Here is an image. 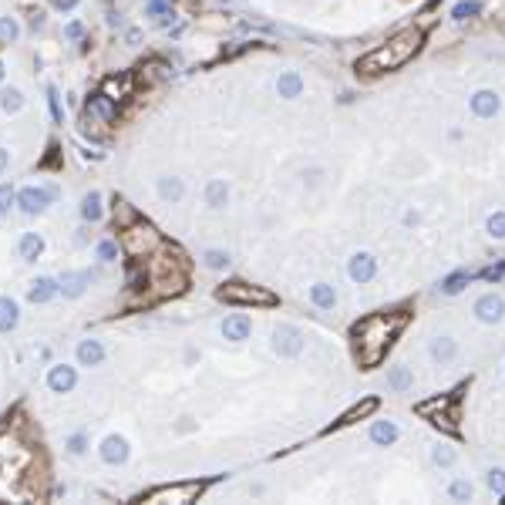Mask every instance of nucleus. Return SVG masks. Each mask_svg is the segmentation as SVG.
I'll list each match as a JSON object with an SVG mask.
<instances>
[{
	"label": "nucleus",
	"mask_w": 505,
	"mask_h": 505,
	"mask_svg": "<svg viewBox=\"0 0 505 505\" xmlns=\"http://www.w3.org/2000/svg\"><path fill=\"white\" fill-rule=\"evenodd\" d=\"M58 293H61L58 280H51V276H38V280L31 283V290H27V300H31V303H47V300L58 296Z\"/></svg>",
	"instance_id": "obj_18"
},
{
	"label": "nucleus",
	"mask_w": 505,
	"mask_h": 505,
	"mask_svg": "<svg viewBox=\"0 0 505 505\" xmlns=\"http://www.w3.org/2000/svg\"><path fill=\"white\" fill-rule=\"evenodd\" d=\"M51 199H54V189H47V186H27V189L17 193V206H20V213L38 216L51 206Z\"/></svg>",
	"instance_id": "obj_10"
},
{
	"label": "nucleus",
	"mask_w": 505,
	"mask_h": 505,
	"mask_svg": "<svg viewBox=\"0 0 505 505\" xmlns=\"http://www.w3.org/2000/svg\"><path fill=\"white\" fill-rule=\"evenodd\" d=\"M370 442H374V445H394V442H398V425H394V421H374Z\"/></svg>",
	"instance_id": "obj_27"
},
{
	"label": "nucleus",
	"mask_w": 505,
	"mask_h": 505,
	"mask_svg": "<svg viewBox=\"0 0 505 505\" xmlns=\"http://www.w3.org/2000/svg\"><path fill=\"white\" fill-rule=\"evenodd\" d=\"M252 331V320L246 317V313H233V317H226L223 320V337L226 340H233V344H239V340H246Z\"/></svg>",
	"instance_id": "obj_16"
},
{
	"label": "nucleus",
	"mask_w": 505,
	"mask_h": 505,
	"mask_svg": "<svg viewBox=\"0 0 505 505\" xmlns=\"http://www.w3.org/2000/svg\"><path fill=\"white\" fill-rule=\"evenodd\" d=\"M115 112H118V101H112L108 95H91L88 105H84V115L88 118H98V121H115Z\"/></svg>",
	"instance_id": "obj_15"
},
{
	"label": "nucleus",
	"mask_w": 505,
	"mask_h": 505,
	"mask_svg": "<svg viewBox=\"0 0 505 505\" xmlns=\"http://www.w3.org/2000/svg\"><path fill=\"white\" fill-rule=\"evenodd\" d=\"M98 455H101L105 465H125L128 462V442L121 435H108L101 442V448H98Z\"/></svg>",
	"instance_id": "obj_13"
},
{
	"label": "nucleus",
	"mask_w": 505,
	"mask_h": 505,
	"mask_svg": "<svg viewBox=\"0 0 505 505\" xmlns=\"http://www.w3.org/2000/svg\"><path fill=\"white\" fill-rule=\"evenodd\" d=\"M273 350H276L280 357H300V350H303V333H300V327H293V324L273 327Z\"/></svg>",
	"instance_id": "obj_9"
},
{
	"label": "nucleus",
	"mask_w": 505,
	"mask_h": 505,
	"mask_svg": "<svg viewBox=\"0 0 505 505\" xmlns=\"http://www.w3.org/2000/svg\"><path fill=\"white\" fill-rule=\"evenodd\" d=\"M20 38V24L14 17H0V44H14Z\"/></svg>",
	"instance_id": "obj_38"
},
{
	"label": "nucleus",
	"mask_w": 505,
	"mask_h": 505,
	"mask_svg": "<svg viewBox=\"0 0 505 505\" xmlns=\"http://www.w3.org/2000/svg\"><path fill=\"white\" fill-rule=\"evenodd\" d=\"M472 280V273H465V270H458V273H451L445 283H442V293H448V296H455V293H462L465 290V283Z\"/></svg>",
	"instance_id": "obj_36"
},
{
	"label": "nucleus",
	"mask_w": 505,
	"mask_h": 505,
	"mask_svg": "<svg viewBox=\"0 0 505 505\" xmlns=\"http://www.w3.org/2000/svg\"><path fill=\"white\" fill-rule=\"evenodd\" d=\"M158 246H162V236L156 233L152 223H145V219H132L128 226H121V250L128 252L132 259L152 256Z\"/></svg>",
	"instance_id": "obj_5"
},
{
	"label": "nucleus",
	"mask_w": 505,
	"mask_h": 505,
	"mask_svg": "<svg viewBox=\"0 0 505 505\" xmlns=\"http://www.w3.org/2000/svg\"><path fill=\"white\" fill-rule=\"evenodd\" d=\"M17 252H20V259L34 263L40 252H44V239H40L38 233H24L20 236V243H17Z\"/></svg>",
	"instance_id": "obj_24"
},
{
	"label": "nucleus",
	"mask_w": 505,
	"mask_h": 505,
	"mask_svg": "<svg viewBox=\"0 0 505 505\" xmlns=\"http://www.w3.org/2000/svg\"><path fill=\"white\" fill-rule=\"evenodd\" d=\"M81 219H88V223H101L105 219V206H101V195L98 193H88L81 199Z\"/></svg>",
	"instance_id": "obj_26"
},
{
	"label": "nucleus",
	"mask_w": 505,
	"mask_h": 505,
	"mask_svg": "<svg viewBox=\"0 0 505 505\" xmlns=\"http://www.w3.org/2000/svg\"><path fill=\"white\" fill-rule=\"evenodd\" d=\"M448 492H451V499H458V502H468V499L475 495V488H472V482H468V478L451 482V488H448Z\"/></svg>",
	"instance_id": "obj_39"
},
{
	"label": "nucleus",
	"mask_w": 505,
	"mask_h": 505,
	"mask_svg": "<svg viewBox=\"0 0 505 505\" xmlns=\"http://www.w3.org/2000/svg\"><path fill=\"white\" fill-rule=\"evenodd\" d=\"M47 105H51V118L61 121V98H58V88H47Z\"/></svg>",
	"instance_id": "obj_45"
},
{
	"label": "nucleus",
	"mask_w": 505,
	"mask_h": 505,
	"mask_svg": "<svg viewBox=\"0 0 505 505\" xmlns=\"http://www.w3.org/2000/svg\"><path fill=\"white\" fill-rule=\"evenodd\" d=\"M202 263H206V266H209V270H226V266H229V252L226 250H206L202 252Z\"/></svg>",
	"instance_id": "obj_37"
},
{
	"label": "nucleus",
	"mask_w": 505,
	"mask_h": 505,
	"mask_svg": "<svg viewBox=\"0 0 505 505\" xmlns=\"http://www.w3.org/2000/svg\"><path fill=\"white\" fill-rule=\"evenodd\" d=\"M145 10H149V17H156V24H162V27L172 24V0H149Z\"/></svg>",
	"instance_id": "obj_32"
},
{
	"label": "nucleus",
	"mask_w": 505,
	"mask_h": 505,
	"mask_svg": "<svg viewBox=\"0 0 505 505\" xmlns=\"http://www.w3.org/2000/svg\"><path fill=\"white\" fill-rule=\"evenodd\" d=\"M485 226H488V236H492V239H505V213H492Z\"/></svg>",
	"instance_id": "obj_41"
},
{
	"label": "nucleus",
	"mask_w": 505,
	"mask_h": 505,
	"mask_svg": "<svg viewBox=\"0 0 505 505\" xmlns=\"http://www.w3.org/2000/svg\"><path fill=\"white\" fill-rule=\"evenodd\" d=\"M310 300L320 307V310H331L333 303H337V293H333L331 283H313V287H310Z\"/></svg>",
	"instance_id": "obj_31"
},
{
	"label": "nucleus",
	"mask_w": 505,
	"mask_h": 505,
	"mask_svg": "<svg viewBox=\"0 0 505 505\" xmlns=\"http://www.w3.org/2000/svg\"><path fill=\"white\" fill-rule=\"evenodd\" d=\"M7 162H10V152H7V149H3V145H0V172H3V169H7Z\"/></svg>",
	"instance_id": "obj_49"
},
{
	"label": "nucleus",
	"mask_w": 505,
	"mask_h": 505,
	"mask_svg": "<svg viewBox=\"0 0 505 505\" xmlns=\"http://www.w3.org/2000/svg\"><path fill=\"white\" fill-rule=\"evenodd\" d=\"M499 108H502V101H499L495 91H475V95H472V112L478 118H495Z\"/></svg>",
	"instance_id": "obj_17"
},
{
	"label": "nucleus",
	"mask_w": 505,
	"mask_h": 505,
	"mask_svg": "<svg viewBox=\"0 0 505 505\" xmlns=\"http://www.w3.org/2000/svg\"><path fill=\"white\" fill-rule=\"evenodd\" d=\"M216 296L226 300V303H239V307H273L276 303V296L270 290L250 287V283H226V287H219Z\"/></svg>",
	"instance_id": "obj_6"
},
{
	"label": "nucleus",
	"mask_w": 505,
	"mask_h": 505,
	"mask_svg": "<svg viewBox=\"0 0 505 505\" xmlns=\"http://www.w3.org/2000/svg\"><path fill=\"white\" fill-rule=\"evenodd\" d=\"M377 408V398H368V401H361V405H354L347 414H340V421L337 425H354V421H361V418H368L370 411Z\"/></svg>",
	"instance_id": "obj_33"
},
{
	"label": "nucleus",
	"mask_w": 505,
	"mask_h": 505,
	"mask_svg": "<svg viewBox=\"0 0 505 505\" xmlns=\"http://www.w3.org/2000/svg\"><path fill=\"white\" fill-rule=\"evenodd\" d=\"M276 91H280V98H300V91H303V78L296 75V71H287V75H280V81H276Z\"/></svg>",
	"instance_id": "obj_25"
},
{
	"label": "nucleus",
	"mask_w": 505,
	"mask_h": 505,
	"mask_svg": "<svg viewBox=\"0 0 505 505\" xmlns=\"http://www.w3.org/2000/svg\"><path fill=\"white\" fill-rule=\"evenodd\" d=\"M75 384H78L75 368H68V364H54V368L47 370V388L54 391V394H68Z\"/></svg>",
	"instance_id": "obj_14"
},
{
	"label": "nucleus",
	"mask_w": 505,
	"mask_h": 505,
	"mask_svg": "<svg viewBox=\"0 0 505 505\" xmlns=\"http://www.w3.org/2000/svg\"><path fill=\"white\" fill-rule=\"evenodd\" d=\"M91 280H95L91 273L81 270V273H64L58 283H61V293H64L68 300H75V296H81V293L88 290V283H91Z\"/></svg>",
	"instance_id": "obj_19"
},
{
	"label": "nucleus",
	"mask_w": 505,
	"mask_h": 505,
	"mask_svg": "<svg viewBox=\"0 0 505 505\" xmlns=\"http://www.w3.org/2000/svg\"><path fill=\"white\" fill-rule=\"evenodd\" d=\"M347 276L354 283H370L374 276H377V259H374V252H354L347 259Z\"/></svg>",
	"instance_id": "obj_11"
},
{
	"label": "nucleus",
	"mask_w": 505,
	"mask_h": 505,
	"mask_svg": "<svg viewBox=\"0 0 505 505\" xmlns=\"http://www.w3.org/2000/svg\"><path fill=\"white\" fill-rule=\"evenodd\" d=\"M408 324V313H370L361 324H354L350 340H354V354H357V364L364 370L377 368L384 361V354L391 350V344L398 340V333L405 331Z\"/></svg>",
	"instance_id": "obj_1"
},
{
	"label": "nucleus",
	"mask_w": 505,
	"mask_h": 505,
	"mask_svg": "<svg viewBox=\"0 0 505 505\" xmlns=\"http://www.w3.org/2000/svg\"><path fill=\"white\" fill-rule=\"evenodd\" d=\"M158 195H162L165 202H182V195H186V182L175 179V175H162V179H158Z\"/></svg>",
	"instance_id": "obj_22"
},
{
	"label": "nucleus",
	"mask_w": 505,
	"mask_h": 505,
	"mask_svg": "<svg viewBox=\"0 0 505 505\" xmlns=\"http://www.w3.org/2000/svg\"><path fill=\"white\" fill-rule=\"evenodd\" d=\"M20 324V307L14 296H0V333H10Z\"/></svg>",
	"instance_id": "obj_21"
},
{
	"label": "nucleus",
	"mask_w": 505,
	"mask_h": 505,
	"mask_svg": "<svg viewBox=\"0 0 505 505\" xmlns=\"http://www.w3.org/2000/svg\"><path fill=\"white\" fill-rule=\"evenodd\" d=\"M475 317L482 320V324H502L505 320V300L499 293H485V296H478V303H475Z\"/></svg>",
	"instance_id": "obj_12"
},
{
	"label": "nucleus",
	"mask_w": 505,
	"mask_h": 505,
	"mask_svg": "<svg viewBox=\"0 0 505 505\" xmlns=\"http://www.w3.org/2000/svg\"><path fill=\"white\" fill-rule=\"evenodd\" d=\"M431 462H435V465H442V468H448L451 462H455V451H451L448 445H435V448H431Z\"/></svg>",
	"instance_id": "obj_40"
},
{
	"label": "nucleus",
	"mask_w": 505,
	"mask_h": 505,
	"mask_svg": "<svg viewBox=\"0 0 505 505\" xmlns=\"http://www.w3.org/2000/svg\"><path fill=\"white\" fill-rule=\"evenodd\" d=\"M98 259L115 263V259H118V243H112V239H101V243H98Z\"/></svg>",
	"instance_id": "obj_42"
},
{
	"label": "nucleus",
	"mask_w": 505,
	"mask_h": 505,
	"mask_svg": "<svg viewBox=\"0 0 505 505\" xmlns=\"http://www.w3.org/2000/svg\"><path fill=\"white\" fill-rule=\"evenodd\" d=\"M17 202V193L10 189V186H0V219L10 213V206Z\"/></svg>",
	"instance_id": "obj_43"
},
{
	"label": "nucleus",
	"mask_w": 505,
	"mask_h": 505,
	"mask_svg": "<svg viewBox=\"0 0 505 505\" xmlns=\"http://www.w3.org/2000/svg\"><path fill=\"white\" fill-rule=\"evenodd\" d=\"M411 384H414V374H411L408 368H391V374H388L391 391H408Z\"/></svg>",
	"instance_id": "obj_34"
},
{
	"label": "nucleus",
	"mask_w": 505,
	"mask_h": 505,
	"mask_svg": "<svg viewBox=\"0 0 505 505\" xmlns=\"http://www.w3.org/2000/svg\"><path fill=\"white\" fill-rule=\"evenodd\" d=\"M488 488H492V492H505V472L502 468H492V472H488Z\"/></svg>",
	"instance_id": "obj_44"
},
{
	"label": "nucleus",
	"mask_w": 505,
	"mask_h": 505,
	"mask_svg": "<svg viewBox=\"0 0 505 505\" xmlns=\"http://www.w3.org/2000/svg\"><path fill=\"white\" fill-rule=\"evenodd\" d=\"M145 283L152 287L156 296H175V293H182L186 290V283H189L186 256L175 250V246H158V250L149 256Z\"/></svg>",
	"instance_id": "obj_3"
},
{
	"label": "nucleus",
	"mask_w": 505,
	"mask_h": 505,
	"mask_svg": "<svg viewBox=\"0 0 505 505\" xmlns=\"http://www.w3.org/2000/svg\"><path fill=\"white\" fill-rule=\"evenodd\" d=\"M64 38H68V40H81V38H84V24H81V20H71V24L64 27Z\"/></svg>",
	"instance_id": "obj_46"
},
{
	"label": "nucleus",
	"mask_w": 505,
	"mask_h": 505,
	"mask_svg": "<svg viewBox=\"0 0 505 505\" xmlns=\"http://www.w3.org/2000/svg\"><path fill=\"white\" fill-rule=\"evenodd\" d=\"M132 91V78L125 75V78H105V88H101V95H108L112 101H121V98H128Z\"/></svg>",
	"instance_id": "obj_30"
},
{
	"label": "nucleus",
	"mask_w": 505,
	"mask_h": 505,
	"mask_svg": "<svg viewBox=\"0 0 505 505\" xmlns=\"http://www.w3.org/2000/svg\"><path fill=\"white\" fill-rule=\"evenodd\" d=\"M482 14V3L478 0H462L451 7V20H468V17H478Z\"/></svg>",
	"instance_id": "obj_35"
},
{
	"label": "nucleus",
	"mask_w": 505,
	"mask_h": 505,
	"mask_svg": "<svg viewBox=\"0 0 505 505\" xmlns=\"http://www.w3.org/2000/svg\"><path fill=\"white\" fill-rule=\"evenodd\" d=\"M31 468H34V455L7 428H0V495H14L17 482Z\"/></svg>",
	"instance_id": "obj_4"
},
{
	"label": "nucleus",
	"mask_w": 505,
	"mask_h": 505,
	"mask_svg": "<svg viewBox=\"0 0 505 505\" xmlns=\"http://www.w3.org/2000/svg\"><path fill=\"white\" fill-rule=\"evenodd\" d=\"M229 202V186H226V179H213L209 186H206V206L209 209H223Z\"/></svg>",
	"instance_id": "obj_23"
},
{
	"label": "nucleus",
	"mask_w": 505,
	"mask_h": 505,
	"mask_svg": "<svg viewBox=\"0 0 505 505\" xmlns=\"http://www.w3.org/2000/svg\"><path fill=\"white\" fill-rule=\"evenodd\" d=\"M31 27H44V14H40V10L31 17Z\"/></svg>",
	"instance_id": "obj_50"
},
{
	"label": "nucleus",
	"mask_w": 505,
	"mask_h": 505,
	"mask_svg": "<svg viewBox=\"0 0 505 505\" xmlns=\"http://www.w3.org/2000/svg\"><path fill=\"white\" fill-rule=\"evenodd\" d=\"M482 276H485L488 283H495V280H502V276H505V263H499V266H488V270H482Z\"/></svg>",
	"instance_id": "obj_48"
},
{
	"label": "nucleus",
	"mask_w": 505,
	"mask_h": 505,
	"mask_svg": "<svg viewBox=\"0 0 505 505\" xmlns=\"http://www.w3.org/2000/svg\"><path fill=\"white\" fill-rule=\"evenodd\" d=\"M101 361H105V347H101V340H95V337L81 340L78 344V364L81 368H98Z\"/></svg>",
	"instance_id": "obj_20"
},
{
	"label": "nucleus",
	"mask_w": 505,
	"mask_h": 505,
	"mask_svg": "<svg viewBox=\"0 0 505 505\" xmlns=\"http://www.w3.org/2000/svg\"><path fill=\"white\" fill-rule=\"evenodd\" d=\"M0 84H3V64H0Z\"/></svg>",
	"instance_id": "obj_52"
},
{
	"label": "nucleus",
	"mask_w": 505,
	"mask_h": 505,
	"mask_svg": "<svg viewBox=\"0 0 505 505\" xmlns=\"http://www.w3.org/2000/svg\"><path fill=\"white\" fill-rule=\"evenodd\" d=\"M202 482H175V485H162L145 495V502H193L195 495H202Z\"/></svg>",
	"instance_id": "obj_8"
},
{
	"label": "nucleus",
	"mask_w": 505,
	"mask_h": 505,
	"mask_svg": "<svg viewBox=\"0 0 505 505\" xmlns=\"http://www.w3.org/2000/svg\"><path fill=\"white\" fill-rule=\"evenodd\" d=\"M455 354H458V344H455L451 337H435V340H431V357H435L438 364H448Z\"/></svg>",
	"instance_id": "obj_29"
},
{
	"label": "nucleus",
	"mask_w": 505,
	"mask_h": 505,
	"mask_svg": "<svg viewBox=\"0 0 505 505\" xmlns=\"http://www.w3.org/2000/svg\"><path fill=\"white\" fill-rule=\"evenodd\" d=\"M421 44H425V31H421V27H405V31H398L388 44H381L377 51H370L368 58H361L357 71H364V75L398 71V68H405V64L421 51Z\"/></svg>",
	"instance_id": "obj_2"
},
{
	"label": "nucleus",
	"mask_w": 505,
	"mask_h": 505,
	"mask_svg": "<svg viewBox=\"0 0 505 505\" xmlns=\"http://www.w3.org/2000/svg\"><path fill=\"white\" fill-rule=\"evenodd\" d=\"M75 3H78V0H58V7H61V10H64V7H75Z\"/></svg>",
	"instance_id": "obj_51"
},
{
	"label": "nucleus",
	"mask_w": 505,
	"mask_h": 505,
	"mask_svg": "<svg viewBox=\"0 0 505 505\" xmlns=\"http://www.w3.org/2000/svg\"><path fill=\"white\" fill-rule=\"evenodd\" d=\"M84 445H88V442H84V435H71V438H68V451H71V455H81V451H84Z\"/></svg>",
	"instance_id": "obj_47"
},
{
	"label": "nucleus",
	"mask_w": 505,
	"mask_h": 505,
	"mask_svg": "<svg viewBox=\"0 0 505 505\" xmlns=\"http://www.w3.org/2000/svg\"><path fill=\"white\" fill-rule=\"evenodd\" d=\"M455 405H458V394H442V398H435V401L418 405V414H425L428 421H435V425L445 428V431H455V421H458Z\"/></svg>",
	"instance_id": "obj_7"
},
{
	"label": "nucleus",
	"mask_w": 505,
	"mask_h": 505,
	"mask_svg": "<svg viewBox=\"0 0 505 505\" xmlns=\"http://www.w3.org/2000/svg\"><path fill=\"white\" fill-rule=\"evenodd\" d=\"M20 108H24V91L20 88H0V112L17 115Z\"/></svg>",
	"instance_id": "obj_28"
}]
</instances>
